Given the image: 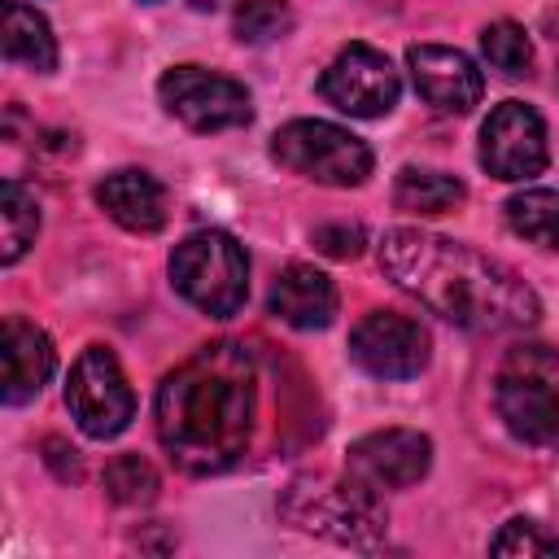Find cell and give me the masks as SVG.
Segmentation results:
<instances>
[{
  "instance_id": "1",
  "label": "cell",
  "mask_w": 559,
  "mask_h": 559,
  "mask_svg": "<svg viewBox=\"0 0 559 559\" xmlns=\"http://www.w3.org/2000/svg\"><path fill=\"white\" fill-rule=\"evenodd\" d=\"M384 275L432 314L467 332H520L542 314L537 293L489 253L419 227H389L380 240Z\"/></svg>"
},
{
  "instance_id": "2",
  "label": "cell",
  "mask_w": 559,
  "mask_h": 559,
  "mask_svg": "<svg viewBox=\"0 0 559 559\" xmlns=\"http://www.w3.org/2000/svg\"><path fill=\"white\" fill-rule=\"evenodd\" d=\"M253 437V358L236 341L201 345L157 384V441L192 476L227 472Z\"/></svg>"
},
{
  "instance_id": "3",
  "label": "cell",
  "mask_w": 559,
  "mask_h": 559,
  "mask_svg": "<svg viewBox=\"0 0 559 559\" xmlns=\"http://www.w3.org/2000/svg\"><path fill=\"white\" fill-rule=\"evenodd\" d=\"M493 402L520 441L559 450V349L537 341L507 349L493 380Z\"/></svg>"
},
{
  "instance_id": "4",
  "label": "cell",
  "mask_w": 559,
  "mask_h": 559,
  "mask_svg": "<svg viewBox=\"0 0 559 559\" xmlns=\"http://www.w3.org/2000/svg\"><path fill=\"white\" fill-rule=\"evenodd\" d=\"M170 284L201 314L231 319L245 310V297H249V258L236 245V236L205 227V231H192L175 245Z\"/></svg>"
},
{
  "instance_id": "5",
  "label": "cell",
  "mask_w": 559,
  "mask_h": 559,
  "mask_svg": "<svg viewBox=\"0 0 559 559\" xmlns=\"http://www.w3.org/2000/svg\"><path fill=\"white\" fill-rule=\"evenodd\" d=\"M271 157L284 170L314 179V183H328V188H358L371 175V148L354 131L323 122V118L284 122L271 135Z\"/></svg>"
},
{
  "instance_id": "6",
  "label": "cell",
  "mask_w": 559,
  "mask_h": 559,
  "mask_svg": "<svg viewBox=\"0 0 559 559\" xmlns=\"http://www.w3.org/2000/svg\"><path fill=\"white\" fill-rule=\"evenodd\" d=\"M284 515L310 533H328L336 542L349 546H367L380 537L384 528V511H380V493L358 485L354 476L345 480H306L288 489Z\"/></svg>"
},
{
  "instance_id": "7",
  "label": "cell",
  "mask_w": 559,
  "mask_h": 559,
  "mask_svg": "<svg viewBox=\"0 0 559 559\" xmlns=\"http://www.w3.org/2000/svg\"><path fill=\"white\" fill-rule=\"evenodd\" d=\"M66 406L74 415V424L96 437V441H109L118 437L131 415H135V393L114 358V349L105 345H87L74 367H70V380H66Z\"/></svg>"
},
{
  "instance_id": "8",
  "label": "cell",
  "mask_w": 559,
  "mask_h": 559,
  "mask_svg": "<svg viewBox=\"0 0 559 559\" xmlns=\"http://www.w3.org/2000/svg\"><path fill=\"white\" fill-rule=\"evenodd\" d=\"M157 96L170 118H179L192 131H231L253 118V100L245 83L205 70V66H175L162 74Z\"/></svg>"
},
{
  "instance_id": "9",
  "label": "cell",
  "mask_w": 559,
  "mask_h": 559,
  "mask_svg": "<svg viewBox=\"0 0 559 559\" xmlns=\"http://www.w3.org/2000/svg\"><path fill=\"white\" fill-rule=\"evenodd\" d=\"M319 92H323L328 105H336L349 118H384L402 96V79H397L393 61L380 48L349 44L323 70Z\"/></svg>"
},
{
  "instance_id": "10",
  "label": "cell",
  "mask_w": 559,
  "mask_h": 559,
  "mask_svg": "<svg viewBox=\"0 0 559 559\" xmlns=\"http://www.w3.org/2000/svg\"><path fill=\"white\" fill-rule=\"evenodd\" d=\"M349 358L376 380H411L428 367V332L402 310H371L349 332Z\"/></svg>"
},
{
  "instance_id": "11",
  "label": "cell",
  "mask_w": 559,
  "mask_h": 559,
  "mask_svg": "<svg viewBox=\"0 0 559 559\" xmlns=\"http://www.w3.org/2000/svg\"><path fill=\"white\" fill-rule=\"evenodd\" d=\"M480 166L502 179L520 183L546 170V122L524 100H502L480 127Z\"/></svg>"
},
{
  "instance_id": "12",
  "label": "cell",
  "mask_w": 559,
  "mask_h": 559,
  "mask_svg": "<svg viewBox=\"0 0 559 559\" xmlns=\"http://www.w3.org/2000/svg\"><path fill=\"white\" fill-rule=\"evenodd\" d=\"M432 463V441L415 428H380L367 432L349 445L345 459V476H354L358 485L384 493V489H406L415 480L428 476Z\"/></svg>"
},
{
  "instance_id": "13",
  "label": "cell",
  "mask_w": 559,
  "mask_h": 559,
  "mask_svg": "<svg viewBox=\"0 0 559 559\" xmlns=\"http://www.w3.org/2000/svg\"><path fill=\"white\" fill-rule=\"evenodd\" d=\"M406 66H411L415 92L437 114H472L480 105L485 79H480L476 61L467 52L445 48V44H411L406 48Z\"/></svg>"
},
{
  "instance_id": "14",
  "label": "cell",
  "mask_w": 559,
  "mask_h": 559,
  "mask_svg": "<svg viewBox=\"0 0 559 559\" xmlns=\"http://www.w3.org/2000/svg\"><path fill=\"white\" fill-rule=\"evenodd\" d=\"M0 362H4V389L0 393L9 406H22L48 384L57 354H52V341L44 328L26 323L22 314H9L4 332H0Z\"/></svg>"
},
{
  "instance_id": "15",
  "label": "cell",
  "mask_w": 559,
  "mask_h": 559,
  "mask_svg": "<svg viewBox=\"0 0 559 559\" xmlns=\"http://www.w3.org/2000/svg\"><path fill=\"white\" fill-rule=\"evenodd\" d=\"M96 201H100V210L118 227L144 231V236L157 231V227H166V218H170V197H166L162 179H153L148 170H135V166L105 175L96 183Z\"/></svg>"
},
{
  "instance_id": "16",
  "label": "cell",
  "mask_w": 559,
  "mask_h": 559,
  "mask_svg": "<svg viewBox=\"0 0 559 559\" xmlns=\"http://www.w3.org/2000/svg\"><path fill=\"white\" fill-rule=\"evenodd\" d=\"M271 314L284 319L288 328L297 332H319L332 323L336 314V284L319 271V266H306V262H293L280 271V280L271 284V297H266Z\"/></svg>"
},
{
  "instance_id": "17",
  "label": "cell",
  "mask_w": 559,
  "mask_h": 559,
  "mask_svg": "<svg viewBox=\"0 0 559 559\" xmlns=\"http://www.w3.org/2000/svg\"><path fill=\"white\" fill-rule=\"evenodd\" d=\"M4 57L13 66L39 70V74H48L57 66V39L39 9H31L22 0H4Z\"/></svg>"
},
{
  "instance_id": "18",
  "label": "cell",
  "mask_w": 559,
  "mask_h": 559,
  "mask_svg": "<svg viewBox=\"0 0 559 559\" xmlns=\"http://www.w3.org/2000/svg\"><path fill=\"white\" fill-rule=\"evenodd\" d=\"M467 188L445 175V170H424V166H406L393 183V205L406 214H445L454 205H463Z\"/></svg>"
},
{
  "instance_id": "19",
  "label": "cell",
  "mask_w": 559,
  "mask_h": 559,
  "mask_svg": "<svg viewBox=\"0 0 559 559\" xmlns=\"http://www.w3.org/2000/svg\"><path fill=\"white\" fill-rule=\"evenodd\" d=\"M507 223L515 236L542 245V249H559V192L555 188H524L507 201Z\"/></svg>"
},
{
  "instance_id": "20",
  "label": "cell",
  "mask_w": 559,
  "mask_h": 559,
  "mask_svg": "<svg viewBox=\"0 0 559 559\" xmlns=\"http://www.w3.org/2000/svg\"><path fill=\"white\" fill-rule=\"evenodd\" d=\"M0 223H4V266H13L31 245H35V231H39V205H35V192L22 183V179H4L0 188Z\"/></svg>"
},
{
  "instance_id": "21",
  "label": "cell",
  "mask_w": 559,
  "mask_h": 559,
  "mask_svg": "<svg viewBox=\"0 0 559 559\" xmlns=\"http://www.w3.org/2000/svg\"><path fill=\"white\" fill-rule=\"evenodd\" d=\"M480 52L489 61V70H498L502 79H524L533 70V44L524 35V26L515 22H489L480 31Z\"/></svg>"
},
{
  "instance_id": "22",
  "label": "cell",
  "mask_w": 559,
  "mask_h": 559,
  "mask_svg": "<svg viewBox=\"0 0 559 559\" xmlns=\"http://www.w3.org/2000/svg\"><path fill=\"white\" fill-rule=\"evenodd\" d=\"M105 493L118 507H144L157 498V472L140 454H118L105 463Z\"/></svg>"
},
{
  "instance_id": "23",
  "label": "cell",
  "mask_w": 559,
  "mask_h": 559,
  "mask_svg": "<svg viewBox=\"0 0 559 559\" xmlns=\"http://www.w3.org/2000/svg\"><path fill=\"white\" fill-rule=\"evenodd\" d=\"M231 31L240 44H271L293 31V9L288 0H236Z\"/></svg>"
},
{
  "instance_id": "24",
  "label": "cell",
  "mask_w": 559,
  "mask_h": 559,
  "mask_svg": "<svg viewBox=\"0 0 559 559\" xmlns=\"http://www.w3.org/2000/svg\"><path fill=\"white\" fill-rule=\"evenodd\" d=\"M493 555H559V537L546 533L533 520H511L502 524V533L489 542Z\"/></svg>"
},
{
  "instance_id": "25",
  "label": "cell",
  "mask_w": 559,
  "mask_h": 559,
  "mask_svg": "<svg viewBox=\"0 0 559 559\" xmlns=\"http://www.w3.org/2000/svg\"><path fill=\"white\" fill-rule=\"evenodd\" d=\"M314 245L328 258H358L362 253V227L358 223H323V227H314Z\"/></svg>"
},
{
  "instance_id": "26",
  "label": "cell",
  "mask_w": 559,
  "mask_h": 559,
  "mask_svg": "<svg viewBox=\"0 0 559 559\" xmlns=\"http://www.w3.org/2000/svg\"><path fill=\"white\" fill-rule=\"evenodd\" d=\"M44 450H48V463L57 467V476H61V480H79V476H83L74 445H66L61 437H48V441H44Z\"/></svg>"
},
{
  "instance_id": "27",
  "label": "cell",
  "mask_w": 559,
  "mask_h": 559,
  "mask_svg": "<svg viewBox=\"0 0 559 559\" xmlns=\"http://www.w3.org/2000/svg\"><path fill=\"white\" fill-rule=\"evenodd\" d=\"M362 4H376V9H402V0H362Z\"/></svg>"
},
{
  "instance_id": "28",
  "label": "cell",
  "mask_w": 559,
  "mask_h": 559,
  "mask_svg": "<svg viewBox=\"0 0 559 559\" xmlns=\"http://www.w3.org/2000/svg\"><path fill=\"white\" fill-rule=\"evenodd\" d=\"M223 0H192V9H218Z\"/></svg>"
}]
</instances>
